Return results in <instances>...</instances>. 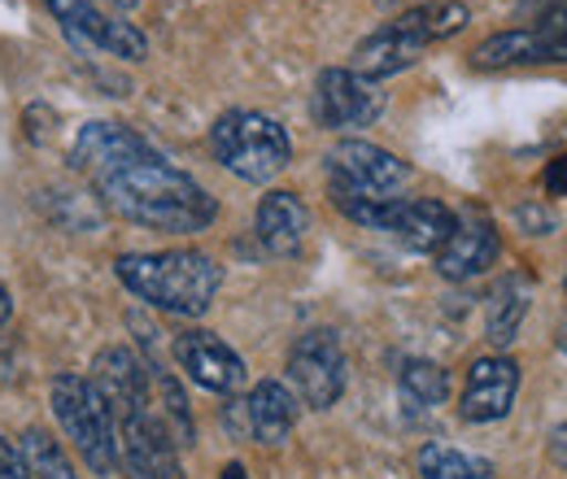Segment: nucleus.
Wrapping results in <instances>:
<instances>
[{
  "label": "nucleus",
  "instance_id": "473e14b6",
  "mask_svg": "<svg viewBox=\"0 0 567 479\" xmlns=\"http://www.w3.org/2000/svg\"><path fill=\"white\" fill-rule=\"evenodd\" d=\"M564 288H567V274H564Z\"/></svg>",
  "mask_w": 567,
  "mask_h": 479
},
{
  "label": "nucleus",
  "instance_id": "a878e982",
  "mask_svg": "<svg viewBox=\"0 0 567 479\" xmlns=\"http://www.w3.org/2000/svg\"><path fill=\"white\" fill-rule=\"evenodd\" d=\"M546 192L550 197H567V157H555L546 166Z\"/></svg>",
  "mask_w": 567,
  "mask_h": 479
},
{
  "label": "nucleus",
  "instance_id": "6e6552de",
  "mask_svg": "<svg viewBox=\"0 0 567 479\" xmlns=\"http://www.w3.org/2000/svg\"><path fill=\"white\" fill-rule=\"evenodd\" d=\"M96 393L105 397V406L114 414V423H127L136 414L153 410V379L144 371V362L127 344H110L92 357V375Z\"/></svg>",
  "mask_w": 567,
  "mask_h": 479
},
{
  "label": "nucleus",
  "instance_id": "dca6fc26",
  "mask_svg": "<svg viewBox=\"0 0 567 479\" xmlns=\"http://www.w3.org/2000/svg\"><path fill=\"white\" fill-rule=\"evenodd\" d=\"M245 410H249V436L258 445H284L297 427V414H301V402L297 393L280 384V379H262L249 397H245Z\"/></svg>",
  "mask_w": 567,
  "mask_h": 479
},
{
  "label": "nucleus",
  "instance_id": "aec40b11",
  "mask_svg": "<svg viewBox=\"0 0 567 479\" xmlns=\"http://www.w3.org/2000/svg\"><path fill=\"white\" fill-rule=\"evenodd\" d=\"M398 388H402L406 406H415V410H436V406H445V397H450V375H445L436 362H427V357H411V362H402V371H398Z\"/></svg>",
  "mask_w": 567,
  "mask_h": 479
},
{
  "label": "nucleus",
  "instance_id": "9d476101",
  "mask_svg": "<svg viewBox=\"0 0 567 479\" xmlns=\"http://www.w3.org/2000/svg\"><path fill=\"white\" fill-rule=\"evenodd\" d=\"M175 362H179V371L197 384V388H206V393H236L240 384H245V357L231 348V344L223 341V336H214L206 327H193V332H184V336H175Z\"/></svg>",
  "mask_w": 567,
  "mask_h": 479
},
{
  "label": "nucleus",
  "instance_id": "4468645a",
  "mask_svg": "<svg viewBox=\"0 0 567 479\" xmlns=\"http://www.w3.org/2000/svg\"><path fill=\"white\" fill-rule=\"evenodd\" d=\"M254 227H258V240L267 253L276 258H292L301 253L306 244V231H310V209L297 192L288 188H271L262 201H258V214H254Z\"/></svg>",
  "mask_w": 567,
  "mask_h": 479
},
{
  "label": "nucleus",
  "instance_id": "0eeeda50",
  "mask_svg": "<svg viewBox=\"0 0 567 479\" xmlns=\"http://www.w3.org/2000/svg\"><path fill=\"white\" fill-rule=\"evenodd\" d=\"M384 114V92L354 74L350 66H332L319 74L315 83V118L328 132H358L371 127Z\"/></svg>",
  "mask_w": 567,
  "mask_h": 479
},
{
  "label": "nucleus",
  "instance_id": "a211bd4d",
  "mask_svg": "<svg viewBox=\"0 0 567 479\" xmlns=\"http://www.w3.org/2000/svg\"><path fill=\"white\" fill-rule=\"evenodd\" d=\"M546 62V44L533 27H515V31H497L485 44L472 49V66L476 70H511V66H537Z\"/></svg>",
  "mask_w": 567,
  "mask_h": 479
},
{
  "label": "nucleus",
  "instance_id": "9b49d317",
  "mask_svg": "<svg viewBox=\"0 0 567 479\" xmlns=\"http://www.w3.org/2000/svg\"><path fill=\"white\" fill-rule=\"evenodd\" d=\"M515 397H519V362L506 353H489V357L472 362L458 414H463V423H497L511 414Z\"/></svg>",
  "mask_w": 567,
  "mask_h": 479
},
{
  "label": "nucleus",
  "instance_id": "423d86ee",
  "mask_svg": "<svg viewBox=\"0 0 567 479\" xmlns=\"http://www.w3.org/2000/svg\"><path fill=\"white\" fill-rule=\"evenodd\" d=\"M288 384L301 406L310 410H332L346 393V348L337 332L315 327L288 348Z\"/></svg>",
  "mask_w": 567,
  "mask_h": 479
},
{
  "label": "nucleus",
  "instance_id": "c85d7f7f",
  "mask_svg": "<svg viewBox=\"0 0 567 479\" xmlns=\"http://www.w3.org/2000/svg\"><path fill=\"white\" fill-rule=\"evenodd\" d=\"M223 479H249V476H245L240 462H227V467H223Z\"/></svg>",
  "mask_w": 567,
  "mask_h": 479
},
{
  "label": "nucleus",
  "instance_id": "4be33fe9",
  "mask_svg": "<svg viewBox=\"0 0 567 479\" xmlns=\"http://www.w3.org/2000/svg\"><path fill=\"white\" fill-rule=\"evenodd\" d=\"M22 458L31 467V479H79L71 458H66V449L44 427H27L22 431Z\"/></svg>",
  "mask_w": 567,
  "mask_h": 479
},
{
  "label": "nucleus",
  "instance_id": "bb28decb",
  "mask_svg": "<svg viewBox=\"0 0 567 479\" xmlns=\"http://www.w3.org/2000/svg\"><path fill=\"white\" fill-rule=\"evenodd\" d=\"M550 458H555V462H559V467L567 471V423L550 431Z\"/></svg>",
  "mask_w": 567,
  "mask_h": 479
},
{
  "label": "nucleus",
  "instance_id": "f257e3e1",
  "mask_svg": "<svg viewBox=\"0 0 567 479\" xmlns=\"http://www.w3.org/2000/svg\"><path fill=\"white\" fill-rule=\"evenodd\" d=\"M92 184H96L101 201L118 218L148 227V231L197 236V231L214 227V218H218V201L210 192L157 153H148L141 162H127V166H118Z\"/></svg>",
  "mask_w": 567,
  "mask_h": 479
},
{
  "label": "nucleus",
  "instance_id": "b1692460",
  "mask_svg": "<svg viewBox=\"0 0 567 479\" xmlns=\"http://www.w3.org/2000/svg\"><path fill=\"white\" fill-rule=\"evenodd\" d=\"M0 479H31V467L22 458V445L0 436Z\"/></svg>",
  "mask_w": 567,
  "mask_h": 479
},
{
  "label": "nucleus",
  "instance_id": "7c9ffc66",
  "mask_svg": "<svg viewBox=\"0 0 567 479\" xmlns=\"http://www.w3.org/2000/svg\"><path fill=\"white\" fill-rule=\"evenodd\" d=\"M559 344H564V353H567V327H564V336H559Z\"/></svg>",
  "mask_w": 567,
  "mask_h": 479
},
{
  "label": "nucleus",
  "instance_id": "c756f323",
  "mask_svg": "<svg viewBox=\"0 0 567 479\" xmlns=\"http://www.w3.org/2000/svg\"><path fill=\"white\" fill-rule=\"evenodd\" d=\"M9 314H13V301H9V292H4V288H0V323H4V319H9Z\"/></svg>",
  "mask_w": 567,
  "mask_h": 479
},
{
  "label": "nucleus",
  "instance_id": "39448f33",
  "mask_svg": "<svg viewBox=\"0 0 567 479\" xmlns=\"http://www.w3.org/2000/svg\"><path fill=\"white\" fill-rule=\"evenodd\" d=\"M328 184H332V197H367V201H389L406 179H411V166L371 144V139H337L328 148Z\"/></svg>",
  "mask_w": 567,
  "mask_h": 479
},
{
  "label": "nucleus",
  "instance_id": "6ab92c4d",
  "mask_svg": "<svg viewBox=\"0 0 567 479\" xmlns=\"http://www.w3.org/2000/svg\"><path fill=\"white\" fill-rule=\"evenodd\" d=\"M402 31H411V35H420L424 44H436V40H450V35H458L467 22H472V9L463 4V0H427V4H415V9H406L402 18H393Z\"/></svg>",
  "mask_w": 567,
  "mask_h": 479
},
{
  "label": "nucleus",
  "instance_id": "f03ea898",
  "mask_svg": "<svg viewBox=\"0 0 567 479\" xmlns=\"http://www.w3.org/2000/svg\"><path fill=\"white\" fill-rule=\"evenodd\" d=\"M118 283L144 305L202 319L223 288V267L202 249H162V253H123L114 262Z\"/></svg>",
  "mask_w": 567,
  "mask_h": 479
},
{
  "label": "nucleus",
  "instance_id": "7ed1b4c3",
  "mask_svg": "<svg viewBox=\"0 0 567 479\" xmlns=\"http://www.w3.org/2000/svg\"><path fill=\"white\" fill-rule=\"evenodd\" d=\"M49 402H53L66 440L79 449L83 467L101 479L118 476V423L105 406V397L96 393V384L66 371L49 384Z\"/></svg>",
  "mask_w": 567,
  "mask_h": 479
},
{
  "label": "nucleus",
  "instance_id": "393cba45",
  "mask_svg": "<svg viewBox=\"0 0 567 479\" xmlns=\"http://www.w3.org/2000/svg\"><path fill=\"white\" fill-rule=\"evenodd\" d=\"M515 218H519V227H528L533 236H550V231L559 227V218L542 206H519L515 209Z\"/></svg>",
  "mask_w": 567,
  "mask_h": 479
},
{
  "label": "nucleus",
  "instance_id": "2f4dec72",
  "mask_svg": "<svg viewBox=\"0 0 567 479\" xmlns=\"http://www.w3.org/2000/svg\"><path fill=\"white\" fill-rule=\"evenodd\" d=\"M380 4H402V0H380Z\"/></svg>",
  "mask_w": 567,
  "mask_h": 479
},
{
  "label": "nucleus",
  "instance_id": "ddd939ff",
  "mask_svg": "<svg viewBox=\"0 0 567 479\" xmlns=\"http://www.w3.org/2000/svg\"><path fill=\"white\" fill-rule=\"evenodd\" d=\"M497 253H502L497 227L489 218H481V214H467V218H458L454 236L441 244L436 271L445 274V279H454V283H463V279H476V274L489 271L497 262Z\"/></svg>",
  "mask_w": 567,
  "mask_h": 479
},
{
  "label": "nucleus",
  "instance_id": "1a4fd4ad",
  "mask_svg": "<svg viewBox=\"0 0 567 479\" xmlns=\"http://www.w3.org/2000/svg\"><path fill=\"white\" fill-rule=\"evenodd\" d=\"M118 467L127 479H184L179 445L153 410L118 423Z\"/></svg>",
  "mask_w": 567,
  "mask_h": 479
},
{
  "label": "nucleus",
  "instance_id": "f8f14e48",
  "mask_svg": "<svg viewBox=\"0 0 567 479\" xmlns=\"http://www.w3.org/2000/svg\"><path fill=\"white\" fill-rule=\"evenodd\" d=\"M148 153H157V148H153L141 132H132V127H118V123H87V127L74 136L66 162H71V170H79V175L101 179V175H110V170H118V166H127V162H141Z\"/></svg>",
  "mask_w": 567,
  "mask_h": 479
},
{
  "label": "nucleus",
  "instance_id": "20e7f679",
  "mask_svg": "<svg viewBox=\"0 0 567 479\" xmlns=\"http://www.w3.org/2000/svg\"><path fill=\"white\" fill-rule=\"evenodd\" d=\"M210 148L223 170L245 184H271L292 162V139L271 114L258 110H227L210 127Z\"/></svg>",
  "mask_w": 567,
  "mask_h": 479
},
{
  "label": "nucleus",
  "instance_id": "2eb2a0df",
  "mask_svg": "<svg viewBox=\"0 0 567 479\" xmlns=\"http://www.w3.org/2000/svg\"><path fill=\"white\" fill-rule=\"evenodd\" d=\"M424 40L420 35H411V31H402L398 22H389V27H380V31H371L367 40H358L354 44V58H350V70L362 74V79H371V83H380V79H389V74H402V70H411L420 58H424Z\"/></svg>",
  "mask_w": 567,
  "mask_h": 479
},
{
  "label": "nucleus",
  "instance_id": "5701e85b",
  "mask_svg": "<svg viewBox=\"0 0 567 479\" xmlns=\"http://www.w3.org/2000/svg\"><path fill=\"white\" fill-rule=\"evenodd\" d=\"M533 31H537V35H542V44H546V62L567 66V0L550 4V9H546V18H542Z\"/></svg>",
  "mask_w": 567,
  "mask_h": 479
},
{
  "label": "nucleus",
  "instance_id": "412c9836",
  "mask_svg": "<svg viewBox=\"0 0 567 479\" xmlns=\"http://www.w3.org/2000/svg\"><path fill=\"white\" fill-rule=\"evenodd\" d=\"M415 467H420V479H489L485 458H472L454 445H424Z\"/></svg>",
  "mask_w": 567,
  "mask_h": 479
},
{
  "label": "nucleus",
  "instance_id": "cd10ccee",
  "mask_svg": "<svg viewBox=\"0 0 567 479\" xmlns=\"http://www.w3.org/2000/svg\"><path fill=\"white\" fill-rule=\"evenodd\" d=\"M96 4H105V9H114V13H127V9H136L141 0H96Z\"/></svg>",
  "mask_w": 567,
  "mask_h": 479
},
{
  "label": "nucleus",
  "instance_id": "f3484780",
  "mask_svg": "<svg viewBox=\"0 0 567 479\" xmlns=\"http://www.w3.org/2000/svg\"><path fill=\"white\" fill-rule=\"evenodd\" d=\"M528 301H533L528 279H515V274H506L489 292V301H485V336H489L494 348L515 344L519 327H524V314H528Z\"/></svg>",
  "mask_w": 567,
  "mask_h": 479
}]
</instances>
